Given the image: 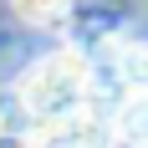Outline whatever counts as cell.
<instances>
[{"label":"cell","mask_w":148,"mask_h":148,"mask_svg":"<svg viewBox=\"0 0 148 148\" xmlns=\"http://www.w3.org/2000/svg\"><path fill=\"white\" fill-rule=\"evenodd\" d=\"M87 66H92V56L77 51V46H61V51L41 56L15 82L21 97H26V107H31V118L46 123V118H61V112L82 107L87 102Z\"/></svg>","instance_id":"obj_1"},{"label":"cell","mask_w":148,"mask_h":148,"mask_svg":"<svg viewBox=\"0 0 148 148\" xmlns=\"http://www.w3.org/2000/svg\"><path fill=\"white\" fill-rule=\"evenodd\" d=\"M46 148H112L118 138H112V112L97 102H82L72 107V112H61V118H46L36 123V133Z\"/></svg>","instance_id":"obj_2"},{"label":"cell","mask_w":148,"mask_h":148,"mask_svg":"<svg viewBox=\"0 0 148 148\" xmlns=\"http://www.w3.org/2000/svg\"><path fill=\"white\" fill-rule=\"evenodd\" d=\"M61 21L72 26V46L77 51L92 46V56H97V51H107L118 41L123 21H128V0H72Z\"/></svg>","instance_id":"obj_3"},{"label":"cell","mask_w":148,"mask_h":148,"mask_svg":"<svg viewBox=\"0 0 148 148\" xmlns=\"http://www.w3.org/2000/svg\"><path fill=\"white\" fill-rule=\"evenodd\" d=\"M112 138L128 148L148 143V87H133L112 102Z\"/></svg>","instance_id":"obj_4"},{"label":"cell","mask_w":148,"mask_h":148,"mask_svg":"<svg viewBox=\"0 0 148 148\" xmlns=\"http://www.w3.org/2000/svg\"><path fill=\"white\" fill-rule=\"evenodd\" d=\"M107 61L118 66L123 87H148V41H112L107 46Z\"/></svg>","instance_id":"obj_5"},{"label":"cell","mask_w":148,"mask_h":148,"mask_svg":"<svg viewBox=\"0 0 148 148\" xmlns=\"http://www.w3.org/2000/svg\"><path fill=\"white\" fill-rule=\"evenodd\" d=\"M0 133H21V138L36 133V118H31L21 87H0Z\"/></svg>","instance_id":"obj_6"},{"label":"cell","mask_w":148,"mask_h":148,"mask_svg":"<svg viewBox=\"0 0 148 148\" xmlns=\"http://www.w3.org/2000/svg\"><path fill=\"white\" fill-rule=\"evenodd\" d=\"M66 5H72V0H10V10L21 15L26 26H51V21L66 15Z\"/></svg>","instance_id":"obj_7"},{"label":"cell","mask_w":148,"mask_h":148,"mask_svg":"<svg viewBox=\"0 0 148 148\" xmlns=\"http://www.w3.org/2000/svg\"><path fill=\"white\" fill-rule=\"evenodd\" d=\"M0 148H46L41 138H21V133H0Z\"/></svg>","instance_id":"obj_8"},{"label":"cell","mask_w":148,"mask_h":148,"mask_svg":"<svg viewBox=\"0 0 148 148\" xmlns=\"http://www.w3.org/2000/svg\"><path fill=\"white\" fill-rule=\"evenodd\" d=\"M138 148H148V143H138Z\"/></svg>","instance_id":"obj_9"}]
</instances>
